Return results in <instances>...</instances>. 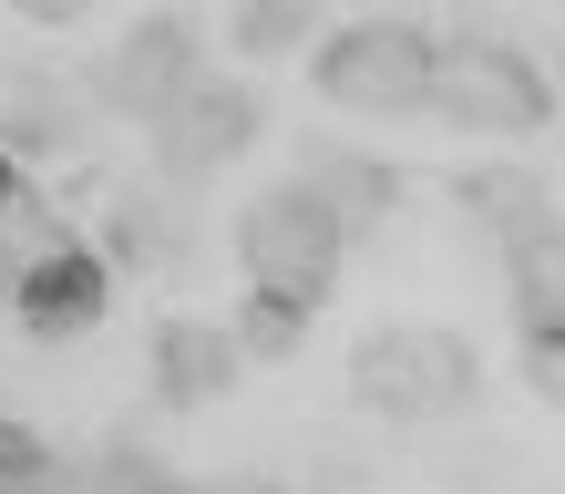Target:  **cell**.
Listing matches in <instances>:
<instances>
[{
    "label": "cell",
    "instance_id": "1",
    "mask_svg": "<svg viewBox=\"0 0 565 494\" xmlns=\"http://www.w3.org/2000/svg\"><path fill=\"white\" fill-rule=\"evenodd\" d=\"M350 402L371 422H462L483 412V340L452 319H371L350 340Z\"/></svg>",
    "mask_w": 565,
    "mask_h": 494
},
{
    "label": "cell",
    "instance_id": "2",
    "mask_svg": "<svg viewBox=\"0 0 565 494\" xmlns=\"http://www.w3.org/2000/svg\"><path fill=\"white\" fill-rule=\"evenodd\" d=\"M431 62H443V21L360 11V21H329L309 42V93L360 114V124H431Z\"/></svg>",
    "mask_w": 565,
    "mask_h": 494
},
{
    "label": "cell",
    "instance_id": "3",
    "mask_svg": "<svg viewBox=\"0 0 565 494\" xmlns=\"http://www.w3.org/2000/svg\"><path fill=\"white\" fill-rule=\"evenodd\" d=\"M565 114L555 73L504 31H443V62H431V124L473 145H535L545 124Z\"/></svg>",
    "mask_w": 565,
    "mask_h": 494
},
{
    "label": "cell",
    "instance_id": "4",
    "mask_svg": "<svg viewBox=\"0 0 565 494\" xmlns=\"http://www.w3.org/2000/svg\"><path fill=\"white\" fill-rule=\"evenodd\" d=\"M226 238H237V278H247V299H278V309H298V319H319L329 299H340L350 238L329 227V207H319L298 176L257 186Z\"/></svg>",
    "mask_w": 565,
    "mask_h": 494
},
{
    "label": "cell",
    "instance_id": "5",
    "mask_svg": "<svg viewBox=\"0 0 565 494\" xmlns=\"http://www.w3.org/2000/svg\"><path fill=\"white\" fill-rule=\"evenodd\" d=\"M206 73H216V62H206V21H195V11H145V21L114 31V52L83 73V93H93V114L154 135V124L175 114Z\"/></svg>",
    "mask_w": 565,
    "mask_h": 494
},
{
    "label": "cell",
    "instance_id": "6",
    "mask_svg": "<svg viewBox=\"0 0 565 494\" xmlns=\"http://www.w3.org/2000/svg\"><path fill=\"white\" fill-rule=\"evenodd\" d=\"M0 309L21 319V340H42V350H73V340H93V329L114 319V269L93 257V238L73 227V238L31 248L21 269H0Z\"/></svg>",
    "mask_w": 565,
    "mask_h": 494
},
{
    "label": "cell",
    "instance_id": "7",
    "mask_svg": "<svg viewBox=\"0 0 565 494\" xmlns=\"http://www.w3.org/2000/svg\"><path fill=\"white\" fill-rule=\"evenodd\" d=\"M257 135H268V93H257L247 73H206V83H195L185 104L145 135V145H154V186H164V196L206 186V176H226Z\"/></svg>",
    "mask_w": 565,
    "mask_h": 494
},
{
    "label": "cell",
    "instance_id": "8",
    "mask_svg": "<svg viewBox=\"0 0 565 494\" xmlns=\"http://www.w3.org/2000/svg\"><path fill=\"white\" fill-rule=\"evenodd\" d=\"M83 135H93V93H83V73H62V62H11L0 73V155L21 165H52V155H83Z\"/></svg>",
    "mask_w": 565,
    "mask_h": 494
},
{
    "label": "cell",
    "instance_id": "9",
    "mask_svg": "<svg viewBox=\"0 0 565 494\" xmlns=\"http://www.w3.org/2000/svg\"><path fill=\"white\" fill-rule=\"evenodd\" d=\"M145 381H154L164 412H206V402H226V391L247 381V360H237V340H226V319L164 309V319L145 329Z\"/></svg>",
    "mask_w": 565,
    "mask_h": 494
},
{
    "label": "cell",
    "instance_id": "10",
    "mask_svg": "<svg viewBox=\"0 0 565 494\" xmlns=\"http://www.w3.org/2000/svg\"><path fill=\"white\" fill-rule=\"evenodd\" d=\"M298 186H309L319 207H329V227H340L350 248H360V238H381V227L402 217V196H412L391 155L340 145V135H309V145H298Z\"/></svg>",
    "mask_w": 565,
    "mask_h": 494
},
{
    "label": "cell",
    "instance_id": "11",
    "mask_svg": "<svg viewBox=\"0 0 565 494\" xmlns=\"http://www.w3.org/2000/svg\"><path fill=\"white\" fill-rule=\"evenodd\" d=\"M493 278H504L514 329H565V196L493 238Z\"/></svg>",
    "mask_w": 565,
    "mask_h": 494
},
{
    "label": "cell",
    "instance_id": "12",
    "mask_svg": "<svg viewBox=\"0 0 565 494\" xmlns=\"http://www.w3.org/2000/svg\"><path fill=\"white\" fill-rule=\"evenodd\" d=\"M93 257H104L114 278L124 269H145V278L175 269V257H185V207L164 186H124L114 207H104V227H93Z\"/></svg>",
    "mask_w": 565,
    "mask_h": 494
},
{
    "label": "cell",
    "instance_id": "13",
    "mask_svg": "<svg viewBox=\"0 0 565 494\" xmlns=\"http://www.w3.org/2000/svg\"><path fill=\"white\" fill-rule=\"evenodd\" d=\"M452 207L473 217L483 238H504V227H524L535 207H555V176H535V165H514V155H483V165L452 176Z\"/></svg>",
    "mask_w": 565,
    "mask_h": 494
},
{
    "label": "cell",
    "instance_id": "14",
    "mask_svg": "<svg viewBox=\"0 0 565 494\" xmlns=\"http://www.w3.org/2000/svg\"><path fill=\"white\" fill-rule=\"evenodd\" d=\"M319 31H329V21L309 11V0H247V11L216 21V42L237 52V62H309Z\"/></svg>",
    "mask_w": 565,
    "mask_h": 494
},
{
    "label": "cell",
    "instance_id": "15",
    "mask_svg": "<svg viewBox=\"0 0 565 494\" xmlns=\"http://www.w3.org/2000/svg\"><path fill=\"white\" fill-rule=\"evenodd\" d=\"M226 340H237V360L257 371V360H298V350H309V319H298V309H278V299H237Z\"/></svg>",
    "mask_w": 565,
    "mask_h": 494
},
{
    "label": "cell",
    "instance_id": "16",
    "mask_svg": "<svg viewBox=\"0 0 565 494\" xmlns=\"http://www.w3.org/2000/svg\"><path fill=\"white\" fill-rule=\"evenodd\" d=\"M514 371H524V391H535V402L565 412V329H514Z\"/></svg>",
    "mask_w": 565,
    "mask_h": 494
},
{
    "label": "cell",
    "instance_id": "17",
    "mask_svg": "<svg viewBox=\"0 0 565 494\" xmlns=\"http://www.w3.org/2000/svg\"><path fill=\"white\" fill-rule=\"evenodd\" d=\"M21 207H31V176H21L11 155H0V238H11V217H21Z\"/></svg>",
    "mask_w": 565,
    "mask_h": 494
},
{
    "label": "cell",
    "instance_id": "18",
    "mask_svg": "<svg viewBox=\"0 0 565 494\" xmlns=\"http://www.w3.org/2000/svg\"><path fill=\"white\" fill-rule=\"evenodd\" d=\"M545 73H555V93H565V52H555V62H545Z\"/></svg>",
    "mask_w": 565,
    "mask_h": 494
}]
</instances>
